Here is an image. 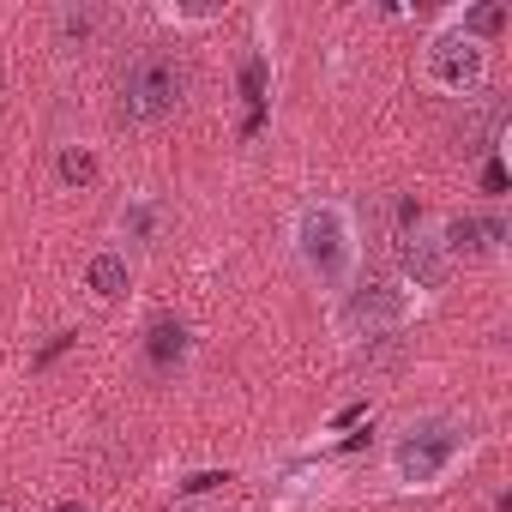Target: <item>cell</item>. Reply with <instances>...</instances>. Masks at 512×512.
<instances>
[{"mask_svg":"<svg viewBox=\"0 0 512 512\" xmlns=\"http://www.w3.org/2000/svg\"><path fill=\"white\" fill-rule=\"evenodd\" d=\"M85 284H91L103 302H115V296L127 290V260H121V253H97L91 272H85Z\"/></svg>","mask_w":512,"mask_h":512,"instance_id":"obj_9","label":"cell"},{"mask_svg":"<svg viewBox=\"0 0 512 512\" xmlns=\"http://www.w3.org/2000/svg\"><path fill=\"white\" fill-rule=\"evenodd\" d=\"M482 73H488V55H482V43H470L458 25H446V31L428 43V55H422V79H428L434 91H446V97L476 91Z\"/></svg>","mask_w":512,"mask_h":512,"instance_id":"obj_4","label":"cell"},{"mask_svg":"<svg viewBox=\"0 0 512 512\" xmlns=\"http://www.w3.org/2000/svg\"><path fill=\"white\" fill-rule=\"evenodd\" d=\"M55 512H85V506H79V500H61V506H55Z\"/></svg>","mask_w":512,"mask_h":512,"instance_id":"obj_15","label":"cell"},{"mask_svg":"<svg viewBox=\"0 0 512 512\" xmlns=\"http://www.w3.org/2000/svg\"><path fill=\"white\" fill-rule=\"evenodd\" d=\"M500 25H506V7H476V13H464V19H458V31H464L470 43H482V37H494Z\"/></svg>","mask_w":512,"mask_h":512,"instance_id":"obj_11","label":"cell"},{"mask_svg":"<svg viewBox=\"0 0 512 512\" xmlns=\"http://www.w3.org/2000/svg\"><path fill=\"white\" fill-rule=\"evenodd\" d=\"M482 187H488V193H500V187H506V169H500V163H488V169H482Z\"/></svg>","mask_w":512,"mask_h":512,"instance_id":"obj_14","label":"cell"},{"mask_svg":"<svg viewBox=\"0 0 512 512\" xmlns=\"http://www.w3.org/2000/svg\"><path fill=\"white\" fill-rule=\"evenodd\" d=\"M103 25H109V13H97V7H61V13H55V37H61V49H85Z\"/></svg>","mask_w":512,"mask_h":512,"instance_id":"obj_8","label":"cell"},{"mask_svg":"<svg viewBox=\"0 0 512 512\" xmlns=\"http://www.w3.org/2000/svg\"><path fill=\"white\" fill-rule=\"evenodd\" d=\"M181 338H187V332H181L175 320H157V326H151V362H157V368L181 362Z\"/></svg>","mask_w":512,"mask_h":512,"instance_id":"obj_10","label":"cell"},{"mask_svg":"<svg viewBox=\"0 0 512 512\" xmlns=\"http://www.w3.org/2000/svg\"><path fill=\"white\" fill-rule=\"evenodd\" d=\"M290 241H296L302 272H308L320 290H344V284H350V272H356V229H350V211H344L338 199H308V205L296 211Z\"/></svg>","mask_w":512,"mask_h":512,"instance_id":"obj_2","label":"cell"},{"mask_svg":"<svg viewBox=\"0 0 512 512\" xmlns=\"http://www.w3.org/2000/svg\"><path fill=\"white\" fill-rule=\"evenodd\" d=\"M506 241V217H452L446 229H440V247L452 253H464V260H482V253H494Z\"/></svg>","mask_w":512,"mask_h":512,"instance_id":"obj_7","label":"cell"},{"mask_svg":"<svg viewBox=\"0 0 512 512\" xmlns=\"http://www.w3.org/2000/svg\"><path fill=\"white\" fill-rule=\"evenodd\" d=\"M223 482H229V470H199V476H187L181 488H187V494H205V488H223Z\"/></svg>","mask_w":512,"mask_h":512,"instance_id":"obj_13","label":"cell"},{"mask_svg":"<svg viewBox=\"0 0 512 512\" xmlns=\"http://www.w3.org/2000/svg\"><path fill=\"white\" fill-rule=\"evenodd\" d=\"M181 97H187V67H181L175 55L145 49V55L127 61V73H121V115H127L133 127L169 121V115L181 109Z\"/></svg>","mask_w":512,"mask_h":512,"instance_id":"obj_3","label":"cell"},{"mask_svg":"<svg viewBox=\"0 0 512 512\" xmlns=\"http://www.w3.org/2000/svg\"><path fill=\"white\" fill-rule=\"evenodd\" d=\"M398 266H404V278H410L416 290H440V284L452 278V253L440 247V235L404 229V235H398Z\"/></svg>","mask_w":512,"mask_h":512,"instance_id":"obj_6","label":"cell"},{"mask_svg":"<svg viewBox=\"0 0 512 512\" xmlns=\"http://www.w3.org/2000/svg\"><path fill=\"white\" fill-rule=\"evenodd\" d=\"M464 446H470V428L458 416H416V422H404L392 434L386 470L404 488H440L452 476V464L464 458Z\"/></svg>","mask_w":512,"mask_h":512,"instance_id":"obj_1","label":"cell"},{"mask_svg":"<svg viewBox=\"0 0 512 512\" xmlns=\"http://www.w3.org/2000/svg\"><path fill=\"white\" fill-rule=\"evenodd\" d=\"M61 181H73V187L97 181V157H91L85 145H67V151H61Z\"/></svg>","mask_w":512,"mask_h":512,"instance_id":"obj_12","label":"cell"},{"mask_svg":"<svg viewBox=\"0 0 512 512\" xmlns=\"http://www.w3.org/2000/svg\"><path fill=\"white\" fill-rule=\"evenodd\" d=\"M404 320H410V296L398 284H356L350 302H344V314H338V326L350 338H380V332H392Z\"/></svg>","mask_w":512,"mask_h":512,"instance_id":"obj_5","label":"cell"}]
</instances>
